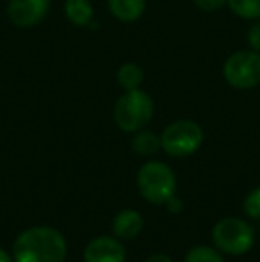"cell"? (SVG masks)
Returning a JSON list of instances; mask_svg holds the SVG:
<instances>
[{"instance_id":"obj_1","label":"cell","mask_w":260,"mask_h":262,"mask_svg":"<svg viewBox=\"0 0 260 262\" xmlns=\"http://www.w3.org/2000/svg\"><path fill=\"white\" fill-rule=\"evenodd\" d=\"M64 259L66 241L52 227H32L14 241V262H64Z\"/></svg>"},{"instance_id":"obj_2","label":"cell","mask_w":260,"mask_h":262,"mask_svg":"<svg viewBox=\"0 0 260 262\" xmlns=\"http://www.w3.org/2000/svg\"><path fill=\"white\" fill-rule=\"evenodd\" d=\"M155 113L153 98L146 91L130 90L118 98L114 105V121L123 132H137L150 123Z\"/></svg>"},{"instance_id":"obj_3","label":"cell","mask_w":260,"mask_h":262,"mask_svg":"<svg viewBox=\"0 0 260 262\" xmlns=\"http://www.w3.org/2000/svg\"><path fill=\"white\" fill-rule=\"evenodd\" d=\"M139 193L150 204H166V200L175 194L177 179L173 169L160 161H150L141 166L137 173Z\"/></svg>"},{"instance_id":"obj_4","label":"cell","mask_w":260,"mask_h":262,"mask_svg":"<svg viewBox=\"0 0 260 262\" xmlns=\"http://www.w3.org/2000/svg\"><path fill=\"white\" fill-rule=\"evenodd\" d=\"M212 241L219 252L244 255L255 243V230L239 217H223L212 228Z\"/></svg>"},{"instance_id":"obj_5","label":"cell","mask_w":260,"mask_h":262,"mask_svg":"<svg viewBox=\"0 0 260 262\" xmlns=\"http://www.w3.org/2000/svg\"><path fill=\"white\" fill-rule=\"evenodd\" d=\"M162 150L171 157H187L203 143V128L193 120H177L160 134Z\"/></svg>"},{"instance_id":"obj_6","label":"cell","mask_w":260,"mask_h":262,"mask_svg":"<svg viewBox=\"0 0 260 262\" xmlns=\"http://www.w3.org/2000/svg\"><path fill=\"white\" fill-rule=\"evenodd\" d=\"M223 77L226 84L235 90H253L260 84V52L239 50L228 55L223 64Z\"/></svg>"},{"instance_id":"obj_7","label":"cell","mask_w":260,"mask_h":262,"mask_svg":"<svg viewBox=\"0 0 260 262\" xmlns=\"http://www.w3.org/2000/svg\"><path fill=\"white\" fill-rule=\"evenodd\" d=\"M50 11V0H9L6 16L14 27L29 29L41 24Z\"/></svg>"},{"instance_id":"obj_8","label":"cell","mask_w":260,"mask_h":262,"mask_svg":"<svg viewBox=\"0 0 260 262\" xmlns=\"http://www.w3.org/2000/svg\"><path fill=\"white\" fill-rule=\"evenodd\" d=\"M127 253L118 237H94L84 250V262H125Z\"/></svg>"},{"instance_id":"obj_9","label":"cell","mask_w":260,"mask_h":262,"mask_svg":"<svg viewBox=\"0 0 260 262\" xmlns=\"http://www.w3.org/2000/svg\"><path fill=\"white\" fill-rule=\"evenodd\" d=\"M145 227V220L137 210L125 209L120 214H116L114 221H112V232L118 239L123 241H132L143 232Z\"/></svg>"},{"instance_id":"obj_10","label":"cell","mask_w":260,"mask_h":262,"mask_svg":"<svg viewBox=\"0 0 260 262\" xmlns=\"http://www.w3.org/2000/svg\"><path fill=\"white\" fill-rule=\"evenodd\" d=\"M107 6L116 20L132 24L145 14L146 0H107Z\"/></svg>"},{"instance_id":"obj_11","label":"cell","mask_w":260,"mask_h":262,"mask_svg":"<svg viewBox=\"0 0 260 262\" xmlns=\"http://www.w3.org/2000/svg\"><path fill=\"white\" fill-rule=\"evenodd\" d=\"M64 14L69 24L89 27L94 18V7L91 0H64Z\"/></svg>"},{"instance_id":"obj_12","label":"cell","mask_w":260,"mask_h":262,"mask_svg":"<svg viewBox=\"0 0 260 262\" xmlns=\"http://www.w3.org/2000/svg\"><path fill=\"white\" fill-rule=\"evenodd\" d=\"M116 80L122 86L123 91L139 90L145 82V70L135 62H125L118 68L116 73Z\"/></svg>"},{"instance_id":"obj_13","label":"cell","mask_w":260,"mask_h":262,"mask_svg":"<svg viewBox=\"0 0 260 262\" xmlns=\"http://www.w3.org/2000/svg\"><path fill=\"white\" fill-rule=\"evenodd\" d=\"M132 148L137 156H153L162 148V143H160V136H157L152 130H141L135 132L134 139H132Z\"/></svg>"},{"instance_id":"obj_14","label":"cell","mask_w":260,"mask_h":262,"mask_svg":"<svg viewBox=\"0 0 260 262\" xmlns=\"http://www.w3.org/2000/svg\"><path fill=\"white\" fill-rule=\"evenodd\" d=\"M226 6L243 20H260V0H226Z\"/></svg>"},{"instance_id":"obj_15","label":"cell","mask_w":260,"mask_h":262,"mask_svg":"<svg viewBox=\"0 0 260 262\" xmlns=\"http://www.w3.org/2000/svg\"><path fill=\"white\" fill-rule=\"evenodd\" d=\"M185 262H225V259L210 246H195L187 252Z\"/></svg>"},{"instance_id":"obj_16","label":"cell","mask_w":260,"mask_h":262,"mask_svg":"<svg viewBox=\"0 0 260 262\" xmlns=\"http://www.w3.org/2000/svg\"><path fill=\"white\" fill-rule=\"evenodd\" d=\"M244 212L248 214L253 220H258L260 217V187L253 189L244 200Z\"/></svg>"},{"instance_id":"obj_17","label":"cell","mask_w":260,"mask_h":262,"mask_svg":"<svg viewBox=\"0 0 260 262\" xmlns=\"http://www.w3.org/2000/svg\"><path fill=\"white\" fill-rule=\"evenodd\" d=\"M246 41H248V45H250L251 50H257V52H260V20H255V24L248 29Z\"/></svg>"},{"instance_id":"obj_18","label":"cell","mask_w":260,"mask_h":262,"mask_svg":"<svg viewBox=\"0 0 260 262\" xmlns=\"http://www.w3.org/2000/svg\"><path fill=\"white\" fill-rule=\"evenodd\" d=\"M195 6L201 11H207V13H212V11H219L221 7L226 6V0H193Z\"/></svg>"},{"instance_id":"obj_19","label":"cell","mask_w":260,"mask_h":262,"mask_svg":"<svg viewBox=\"0 0 260 262\" xmlns=\"http://www.w3.org/2000/svg\"><path fill=\"white\" fill-rule=\"evenodd\" d=\"M166 207L171 214H178L182 209H184V202H182L177 194H173V196H170L166 200Z\"/></svg>"},{"instance_id":"obj_20","label":"cell","mask_w":260,"mask_h":262,"mask_svg":"<svg viewBox=\"0 0 260 262\" xmlns=\"http://www.w3.org/2000/svg\"><path fill=\"white\" fill-rule=\"evenodd\" d=\"M146 262H173L170 259V257L166 255V253H153V255H150Z\"/></svg>"},{"instance_id":"obj_21","label":"cell","mask_w":260,"mask_h":262,"mask_svg":"<svg viewBox=\"0 0 260 262\" xmlns=\"http://www.w3.org/2000/svg\"><path fill=\"white\" fill-rule=\"evenodd\" d=\"M0 262H13V259H11V257L7 255V253L4 252L2 248H0Z\"/></svg>"}]
</instances>
